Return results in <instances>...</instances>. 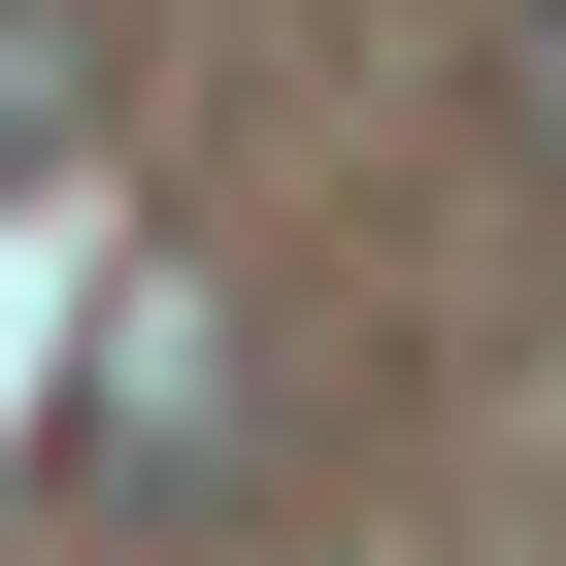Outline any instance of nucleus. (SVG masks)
I'll use <instances>...</instances> for the list:
<instances>
[{
  "label": "nucleus",
  "mask_w": 566,
  "mask_h": 566,
  "mask_svg": "<svg viewBox=\"0 0 566 566\" xmlns=\"http://www.w3.org/2000/svg\"><path fill=\"white\" fill-rule=\"evenodd\" d=\"M67 500H233V301H101V400H67Z\"/></svg>",
  "instance_id": "nucleus-1"
},
{
  "label": "nucleus",
  "mask_w": 566,
  "mask_h": 566,
  "mask_svg": "<svg viewBox=\"0 0 566 566\" xmlns=\"http://www.w3.org/2000/svg\"><path fill=\"white\" fill-rule=\"evenodd\" d=\"M101 134V0H0V167H67Z\"/></svg>",
  "instance_id": "nucleus-2"
},
{
  "label": "nucleus",
  "mask_w": 566,
  "mask_h": 566,
  "mask_svg": "<svg viewBox=\"0 0 566 566\" xmlns=\"http://www.w3.org/2000/svg\"><path fill=\"white\" fill-rule=\"evenodd\" d=\"M500 101H533V167H566V0H533V34H500Z\"/></svg>",
  "instance_id": "nucleus-3"
}]
</instances>
